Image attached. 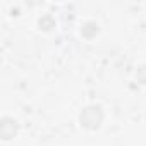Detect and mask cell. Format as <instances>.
I'll return each mask as SVG.
<instances>
[{
  "mask_svg": "<svg viewBox=\"0 0 146 146\" xmlns=\"http://www.w3.org/2000/svg\"><path fill=\"white\" fill-rule=\"evenodd\" d=\"M53 24H55V23H53V19H52L50 16H45V17H41V19H40V28H43L45 31L52 29V28H53Z\"/></svg>",
  "mask_w": 146,
  "mask_h": 146,
  "instance_id": "3957f363",
  "label": "cell"
},
{
  "mask_svg": "<svg viewBox=\"0 0 146 146\" xmlns=\"http://www.w3.org/2000/svg\"><path fill=\"white\" fill-rule=\"evenodd\" d=\"M16 134H17V122L12 117H4L2 122H0V136H2V139L9 141Z\"/></svg>",
  "mask_w": 146,
  "mask_h": 146,
  "instance_id": "7a4b0ae2",
  "label": "cell"
},
{
  "mask_svg": "<svg viewBox=\"0 0 146 146\" xmlns=\"http://www.w3.org/2000/svg\"><path fill=\"white\" fill-rule=\"evenodd\" d=\"M136 78H137V81H139V83L146 84V65H143V67H139V69H137Z\"/></svg>",
  "mask_w": 146,
  "mask_h": 146,
  "instance_id": "277c9868",
  "label": "cell"
},
{
  "mask_svg": "<svg viewBox=\"0 0 146 146\" xmlns=\"http://www.w3.org/2000/svg\"><path fill=\"white\" fill-rule=\"evenodd\" d=\"M79 120H81V125L86 127V129H90V131L98 129V127L102 125V122H103L102 107H98V105H90V107H86V108L81 112Z\"/></svg>",
  "mask_w": 146,
  "mask_h": 146,
  "instance_id": "6da1fadb",
  "label": "cell"
}]
</instances>
